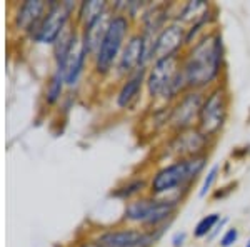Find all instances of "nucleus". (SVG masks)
Here are the masks:
<instances>
[{"label":"nucleus","instance_id":"obj_1","mask_svg":"<svg viewBox=\"0 0 250 247\" xmlns=\"http://www.w3.org/2000/svg\"><path fill=\"white\" fill-rule=\"evenodd\" d=\"M224 44L220 34H205L182 59V74L188 90H200L215 82L222 70Z\"/></svg>","mask_w":250,"mask_h":247},{"label":"nucleus","instance_id":"obj_2","mask_svg":"<svg viewBox=\"0 0 250 247\" xmlns=\"http://www.w3.org/2000/svg\"><path fill=\"white\" fill-rule=\"evenodd\" d=\"M128 37H130V19L127 15L112 12V19L108 22L105 35L100 42V47L97 48L95 55L92 57V66L97 75L104 77L115 70V66Z\"/></svg>","mask_w":250,"mask_h":247},{"label":"nucleus","instance_id":"obj_3","mask_svg":"<svg viewBox=\"0 0 250 247\" xmlns=\"http://www.w3.org/2000/svg\"><path fill=\"white\" fill-rule=\"evenodd\" d=\"M145 86L152 99L154 97L175 99L180 94H185L188 87L182 74V57L172 55V57L155 60L150 70H147Z\"/></svg>","mask_w":250,"mask_h":247},{"label":"nucleus","instance_id":"obj_4","mask_svg":"<svg viewBox=\"0 0 250 247\" xmlns=\"http://www.w3.org/2000/svg\"><path fill=\"white\" fill-rule=\"evenodd\" d=\"M207 156L188 157V159H179L170 165H165L152 177L150 194L154 197H162L172 190H180L190 185L204 171Z\"/></svg>","mask_w":250,"mask_h":247},{"label":"nucleus","instance_id":"obj_5","mask_svg":"<svg viewBox=\"0 0 250 247\" xmlns=\"http://www.w3.org/2000/svg\"><path fill=\"white\" fill-rule=\"evenodd\" d=\"M175 199H162V197H137L128 201L124 209V222L140 224L144 229L155 230V227L167 222L177 210Z\"/></svg>","mask_w":250,"mask_h":247},{"label":"nucleus","instance_id":"obj_6","mask_svg":"<svg viewBox=\"0 0 250 247\" xmlns=\"http://www.w3.org/2000/svg\"><path fill=\"white\" fill-rule=\"evenodd\" d=\"M79 2L72 0H48V9L43 15L42 22L37 25V29L32 32V35L27 40L34 45H50L57 42L62 32L75 20Z\"/></svg>","mask_w":250,"mask_h":247},{"label":"nucleus","instance_id":"obj_7","mask_svg":"<svg viewBox=\"0 0 250 247\" xmlns=\"http://www.w3.org/2000/svg\"><path fill=\"white\" fill-rule=\"evenodd\" d=\"M154 39L144 35L142 32L132 34L125 44L120 59L115 66V72L119 77H127L134 74L139 68H147V64L152 60V47H154Z\"/></svg>","mask_w":250,"mask_h":247},{"label":"nucleus","instance_id":"obj_8","mask_svg":"<svg viewBox=\"0 0 250 247\" xmlns=\"http://www.w3.org/2000/svg\"><path fill=\"white\" fill-rule=\"evenodd\" d=\"M227 92L222 87L213 89L204 99L199 115V131L205 134L208 139L215 137L222 131L225 119H227Z\"/></svg>","mask_w":250,"mask_h":247},{"label":"nucleus","instance_id":"obj_9","mask_svg":"<svg viewBox=\"0 0 250 247\" xmlns=\"http://www.w3.org/2000/svg\"><path fill=\"white\" fill-rule=\"evenodd\" d=\"M47 9L48 2L45 0H23V2L14 3L9 19L10 30L20 37L29 39L32 32L42 22Z\"/></svg>","mask_w":250,"mask_h":247},{"label":"nucleus","instance_id":"obj_10","mask_svg":"<svg viewBox=\"0 0 250 247\" xmlns=\"http://www.w3.org/2000/svg\"><path fill=\"white\" fill-rule=\"evenodd\" d=\"M94 239L104 247H152L159 234L148 229L114 227L100 230Z\"/></svg>","mask_w":250,"mask_h":247},{"label":"nucleus","instance_id":"obj_11","mask_svg":"<svg viewBox=\"0 0 250 247\" xmlns=\"http://www.w3.org/2000/svg\"><path fill=\"white\" fill-rule=\"evenodd\" d=\"M204 99L205 97L200 90H187L182 94V97H179L177 104L173 105L168 114V122L177 132L193 129L192 125L199 122Z\"/></svg>","mask_w":250,"mask_h":247},{"label":"nucleus","instance_id":"obj_12","mask_svg":"<svg viewBox=\"0 0 250 247\" xmlns=\"http://www.w3.org/2000/svg\"><path fill=\"white\" fill-rule=\"evenodd\" d=\"M184 44H187V29H184L182 23L173 22L165 25L154 39L152 47V62L159 59L179 55Z\"/></svg>","mask_w":250,"mask_h":247},{"label":"nucleus","instance_id":"obj_13","mask_svg":"<svg viewBox=\"0 0 250 247\" xmlns=\"http://www.w3.org/2000/svg\"><path fill=\"white\" fill-rule=\"evenodd\" d=\"M88 59L90 57H88L85 47H83L82 39H80V30H79V35H77V39L74 40V44H72V48H70V52H68L65 62H63L62 68L57 70L63 75V79H65L67 89H75L80 84L83 74H85Z\"/></svg>","mask_w":250,"mask_h":247},{"label":"nucleus","instance_id":"obj_14","mask_svg":"<svg viewBox=\"0 0 250 247\" xmlns=\"http://www.w3.org/2000/svg\"><path fill=\"white\" fill-rule=\"evenodd\" d=\"M208 145V137L199 131V129H188V131L177 132L170 142V149L175 156H180V159L188 157L205 156L204 151Z\"/></svg>","mask_w":250,"mask_h":247},{"label":"nucleus","instance_id":"obj_15","mask_svg":"<svg viewBox=\"0 0 250 247\" xmlns=\"http://www.w3.org/2000/svg\"><path fill=\"white\" fill-rule=\"evenodd\" d=\"M145 82H147V68H139L134 74L125 77L115 97L117 107L122 109V111L130 109L139 100Z\"/></svg>","mask_w":250,"mask_h":247},{"label":"nucleus","instance_id":"obj_16","mask_svg":"<svg viewBox=\"0 0 250 247\" xmlns=\"http://www.w3.org/2000/svg\"><path fill=\"white\" fill-rule=\"evenodd\" d=\"M112 19V9L107 12V14L100 15L99 19H95L94 22L87 23L83 27H79L80 30V39H82V44L85 47L88 57H94L97 48L100 47V42H102L104 35L107 32V27H108V22Z\"/></svg>","mask_w":250,"mask_h":247},{"label":"nucleus","instance_id":"obj_17","mask_svg":"<svg viewBox=\"0 0 250 247\" xmlns=\"http://www.w3.org/2000/svg\"><path fill=\"white\" fill-rule=\"evenodd\" d=\"M108 10H110V3L107 0H82L79 2L77 12H75V23L77 27H83L99 19L100 15L107 14Z\"/></svg>","mask_w":250,"mask_h":247},{"label":"nucleus","instance_id":"obj_18","mask_svg":"<svg viewBox=\"0 0 250 247\" xmlns=\"http://www.w3.org/2000/svg\"><path fill=\"white\" fill-rule=\"evenodd\" d=\"M67 89V84H65V79L60 72L54 70L48 77L47 84H45V89H43V102L47 105H55L60 102V99L63 97V92Z\"/></svg>","mask_w":250,"mask_h":247},{"label":"nucleus","instance_id":"obj_19","mask_svg":"<svg viewBox=\"0 0 250 247\" xmlns=\"http://www.w3.org/2000/svg\"><path fill=\"white\" fill-rule=\"evenodd\" d=\"M145 187H147V182H145L144 179H132V180L125 182L124 185H120V187L114 189L112 196L117 197V199H120V201L128 202V201L137 199Z\"/></svg>","mask_w":250,"mask_h":247},{"label":"nucleus","instance_id":"obj_20","mask_svg":"<svg viewBox=\"0 0 250 247\" xmlns=\"http://www.w3.org/2000/svg\"><path fill=\"white\" fill-rule=\"evenodd\" d=\"M219 222H220V214H217V212L208 214V216L202 217L199 222H197L195 229H193V237L202 239V237L210 236V234L213 232V229L217 227V224H219Z\"/></svg>","mask_w":250,"mask_h":247},{"label":"nucleus","instance_id":"obj_21","mask_svg":"<svg viewBox=\"0 0 250 247\" xmlns=\"http://www.w3.org/2000/svg\"><path fill=\"white\" fill-rule=\"evenodd\" d=\"M219 174H220V165L219 164L212 165L210 171L207 172V176L204 177L202 185H200V190H199V197H200V199H204V197L212 190L213 184H215V180H217V177H219Z\"/></svg>","mask_w":250,"mask_h":247},{"label":"nucleus","instance_id":"obj_22","mask_svg":"<svg viewBox=\"0 0 250 247\" xmlns=\"http://www.w3.org/2000/svg\"><path fill=\"white\" fill-rule=\"evenodd\" d=\"M239 239V229L235 227H229L225 230V234L220 237V247H232Z\"/></svg>","mask_w":250,"mask_h":247},{"label":"nucleus","instance_id":"obj_23","mask_svg":"<svg viewBox=\"0 0 250 247\" xmlns=\"http://www.w3.org/2000/svg\"><path fill=\"white\" fill-rule=\"evenodd\" d=\"M185 239H187V234L184 232H175L173 234V237H172V246L173 247H182L185 244Z\"/></svg>","mask_w":250,"mask_h":247},{"label":"nucleus","instance_id":"obj_24","mask_svg":"<svg viewBox=\"0 0 250 247\" xmlns=\"http://www.w3.org/2000/svg\"><path fill=\"white\" fill-rule=\"evenodd\" d=\"M77 247H104V246H100L99 242L95 241V239H87V241L79 242Z\"/></svg>","mask_w":250,"mask_h":247},{"label":"nucleus","instance_id":"obj_25","mask_svg":"<svg viewBox=\"0 0 250 247\" xmlns=\"http://www.w3.org/2000/svg\"><path fill=\"white\" fill-rule=\"evenodd\" d=\"M245 247H250V242H249V244H247V246H245Z\"/></svg>","mask_w":250,"mask_h":247}]
</instances>
